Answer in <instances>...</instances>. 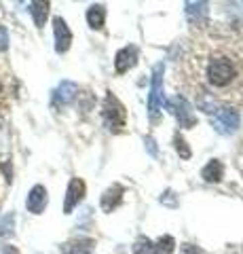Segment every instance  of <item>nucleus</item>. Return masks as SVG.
<instances>
[{
	"mask_svg": "<svg viewBox=\"0 0 243 254\" xmlns=\"http://www.w3.org/2000/svg\"><path fill=\"white\" fill-rule=\"evenodd\" d=\"M123 193L125 190H123L121 185H112L104 195H101V208H104L106 212H110L112 208H116V205L121 203V199H123Z\"/></svg>",
	"mask_w": 243,
	"mask_h": 254,
	"instance_id": "nucleus-11",
	"label": "nucleus"
},
{
	"mask_svg": "<svg viewBox=\"0 0 243 254\" xmlns=\"http://www.w3.org/2000/svg\"><path fill=\"white\" fill-rule=\"evenodd\" d=\"M30 6H32L30 13H32V17H34V23L38 28H43L47 21V15H49V2H32Z\"/></svg>",
	"mask_w": 243,
	"mask_h": 254,
	"instance_id": "nucleus-16",
	"label": "nucleus"
},
{
	"mask_svg": "<svg viewBox=\"0 0 243 254\" xmlns=\"http://www.w3.org/2000/svg\"><path fill=\"white\" fill-rule=\"evenodd\" d=\"M104 21H106V9L101 4H93L89 6V11H87V23L93 28V30H99L101 26H104Z\"/></svg>",
	"mask_w": 243,
	"mask_h": 254,
	"instance_id": "nucleus-14",
	"label": "nucleus"
},
{
	"mask_svg": "<svg viewBox=\"0 0 243 254\" xmlns=\"http://www.w3.org/2000/svg\"><path fill=\"white\" fill-rule=\"evenodd\" d=\"M182 252H184V254H201L197 248H193V246H184Z\"/></svg>",
	"mask_w": 243,
	"mask_h": 254,
	"instance_id": "nucleus-23",
	"label": "nucleus"
},
{
	"mask_svg": "<svg viewBox=\"0 0 243 254\" xmlns=\"http://www.w3.org/2000/svg\"><path fill=\"white\" fill-rule=\"evenodd\" d=\"M201 176L205 178L207 182H220L222 180V176H224V165L220 163V161H209L205 168H203V172H201Z\"/></svg>",
	"mask_w": 243,
	"mask_h": 254,
	"instance_id": "nucleus-13",
	"label": "nucleus"
},
{
	"mask_svg": "<svg viewBox=\"0 0 243 254\" xmlns=\"http://www.w3.org/2000/svg\"><path fill=\"white\" fill-rule=\"evenodd\" d=\"M125 117H127V113H125V106L114 98L112 93H108L106 102H104V119H106L108 129H110V131H119L121 127L125 125Z\"/></svg>",
	"mask_w": 243,
	"mask_h": 254,
	"instance_id": "nucleus-2",
	"label": "nucleus"
},
{
	"mask_svg": "<svg viewBox=\"0 0 243 254\" xmlns=\"http://www.w3.org/2000/svg\"><path fill=\"white\" fill-rule=\"evenodd\" d=\"M144 142H146L148 150H150V155H156V146H154V140H152V138H146Z\"/></svg>",
	"mask_w": 243,
	"mask_h": 254,
	"instance_id": "nucleus-22",
	"label": "nucleus"
},
{
	"mask_svg": "<svg viewBox=\"0 0 243 254\" xmlns=\"http://www.w3.org/2000/svg\"><path fill=\"white\" fill-rule=\"evenodd\" d=\"M163 72H165V66L163 64H156L154 66V72H152V89H150V117L156 119L159 110L163 106Z\"/></svg>",
	"mask_w": 243,
	"mask_h": 254,
	"instance_id": "nucleus-4",
	"label": "nucleus"
},
{
	"mask_svg": "<svg viewBox=\"0 0 243 254\" xmlns=\"http://www.w3.org/2000/svg\"><path fill=\"white\" fill-rule=\"evenodd\" d=\"M176 148H178V153H180V157L182 159H188L191 157V148L186 146V142H184V138H176Z\"/></svg>",
	"mask_w": 243,
	"mask_h": 254,
	"instance_id": "nucleus-20",
	"label": "nucleus"
},
{
	"mask_svg": "<svg viewBox=\"0 0 243 254\" xmlns=\"http://www.w3.org/2000/svg\"><path fill=\"white\" fill-rule=\"evenodd\" d=\"M239 113L233 108H220L216 110V117H214V129L218 133H222V136H231L239 129Z\"/></svg>",
	"mask_w": 243,
	"mask_h": 254,
	"instance_id": "nucleus-3",
	"label": "nucleus"
},
{
	"mask_svg": "<svg viewBox=\"0 0 243 254\" xmlns=\"http://www.w3.org/2000/svg\"><path fill=\"white\" fill-rule=\"evenodd\" d=\"M2 254H19V252H17V248H13V246H4Z\"/></svg>",
	"mask_w": 243,
	"mask_h": 254,
	"instance_id": "nucleus-24",
	"label": "nucleus"
},
{
	"mask_svg": "<svg viewBox=\"0 0 243 254\" xmlns=\"http://www.w3.org/2000/svg\"><path fill=\"white\" fill-rule=\"evenodd\" d=\"M91 250H93V240H89V237H78V240L66 246V254H91Z\"/></svg>",
	"mask_w": 243,
	"mask_h": 254,
	"instance_id": "nucleus-15",
	"label": "nucleus"
},
{
	"mask_svg": "<svg viewBox=\"0 0 243 254\" xmlns=\"http://www.w3.org/2000/svg\"><path fill=\"white\" fill-rule=\"evenodd\" d=\"M13 220H15L13 214H6V218H2V222H0V235H11L13 233Z\"/></svg>",
	"mask_w": 243,
	"mask_h": 254,
	"instance_id": "nucleus-19",
	"label": "nucleus"
},
{
	"mask_svg": "<svg viewBox=\"0 0 243 254\" xmlns=\"http://www.w3.org/2000/svg\"><path fill=\"white\" fill-rule=\"evenodd\" d=\"M169 108H171V113H174L178 117V121L182 127H193L194 125V117H193V110H191V104L184 100V98H174L169 102Z\"/></svg>",
	"mask_w": 243,
	"mask_h": 254,
	"instance_id": "nucleus-6",
	"label": "nucleus"
},
{
	"mask_svg": "<svg viewBox=\"0 0 243 254\" xmlns=\"http://www.w3.org/2000/svg\"><path fill=\"white\" fill-rule=\"evenodd\" d=\"M78 93V87L76 83L72 81H61L59 87L55 89V95H53V100H55V104H70Z\"/></svg>",
	"mask_w": 243,
	"mask_h": 254,
	"instance_id": "nucleus-10",
	"label": "nucleus"
},
{
	"mask_svg": "<svg viewBox=\"0 0 243 254\" xmlns=\"http://www.w3.org/2000/svg\"><path fill=\"white\" fill-rule=\"evenodd\" d=\"M136 62H138V49L136 47H123V49L116 53L114 68H116L119 74H123V72H127L129 68L136 66Z\"/></svg>",
	"mask_w": 243,
	"mask_h": 254,
	"instance_id": "nucleus-8",
	"label": "nucleus"
},
{
	"mask_svg": "<svg viewBox=\"0 0 243 254\" xmlns=\"http://www.w3.org/2000/svg\"><path fill=\"white\" fill-rule=\"evenodd\" d=\"M53 36H55V51L66 53L70 49V43H72V32H70L68 23L61 17L53 19Z\"/></svg>",
	"mask_w": 243,
	"mask_h": 254,
	"instance_id": "nucleus-5",
	"label": "nucleus"
},
{
	"mask_svg": "<svg viewBox=\"0 0 243 254\" xmlns=\"http://www.w3.org/2000/svg\"><path fill=\"white\" fill-rule=\"evenodd\" d=\"M26 205H28V210L32 214H41L45 210V205H47V189L43 185L32 187V190H30V195H28Z\"/></svg>",
	"mask_w": 243,
	"mask_h": 254,
	"instance_id": "nucleus-9",
	"label": "nucleus"
},
{
	"mask_svg": "<svg viewBox=\"0 0 243 254\" xmlns=\"http://www.w3.org/2000/svg\"><path fill=\"white\" fill-rule=\"evenodd\" d=\"M6 45H9V34H6V30L0 26V51H4Z\"/></svg>",
	"mask_w": 243,
	"mask_h": 254,
	"instance_id": "nucleus-21",
	"label": "nucleus"
},
{
	"mask_svg": "<svg viewBox=\"0 0 243 254\" xmlns=\"http://www.w3.org/2000/svg\"><path fill=\"white\" fill-rule=\"evenodd\" d=\"M186 17L191 19L193 23H205L207 17V2H186Z\"/></svg>",
	"mask_w": 243,
	"mask_h": 254,
	"instance_id": "nucleus-12",
	"label": "nucleus"
},
{
	"mask_svg": "<svg viewBox=\"0 0 243 254\" xmlns=\"http://www.w3.org/2000/svg\"><path fill=\"white\" fill-rule=\"evenodd\" d=\"M207 78L214 87H226L235 78V66L231 60L216 58L209 62L207 66Z\"/></svg>",
	"mask_w": 243,
	"mask_h": 254,
	"instance_id": "nucleus-1",
	"label": "nucleus"
},
{
	"mask_svg": "<svg viewBox=\"0 0 243 254\" xmlns=\"http://www.w3.org/2000/svg\"><path fill=\"white\" fill-rule=\"evenodd\" d=\"M85 197V182L81 178H72L68 185V195H66V203H64V212L70 214Z\"/></svg>",
	"mask_w": 243,
	"mask_h": 254,
	"instance_id": "nucleus-7",
	"label": "nucleus"
},
{
	"mask_svg": "<svg viewBox=\"0 0 243 254\" xmlns=\"http://www.w3.org/2000/svg\"><path fill=\"white\" fill-rule=\"evenodd\" d=\"M133 254H156L154 244L148 240V237H140V240L133 244Z\"/></svg>",
	"mask_w": 243,
	"mask_h": 254,
	"instance_id": "nucleus-18",
	"label": "nucleus"
},
{
	"mask_svg": "<svg viewBox=\"0 0 243 254\" xmlns=\"http://www.w3.org/2000/svg\"><path fill=\"white\" fill-rule=\"evenodd\" d=\"M154 250L156 254H174L176 250V240L171 235H163L159 242L154 244Z\"/></svg>",
	"mask_w": 243,
	"mask_h": 254,
	"instance_id": "nucleus-17",
	"label": "nucleus"
}]
</instances>
